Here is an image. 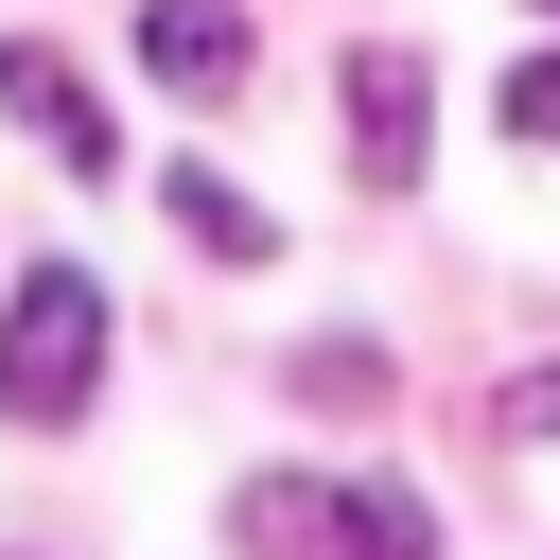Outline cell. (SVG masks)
<instances>
[{
  "label": "cell",
  "mask_w": 560,
  "mask_h": 560,
  "mask_svg": "<svg viewBox=\"0 0 560 560\" xmlns=\"http://www.w3.org/2000/svg\"><path fill=\"white\" fill-rule=\"evenodd\" d=\"M228 542L245 560H438V508L402 472H245Z\"/></svg>",
  "instance_id": "1"
},
{
  "label": "cell",
  "mask_w": 560,
  "mask_h": 560,
  "mask_svg": "<svg viewBox=\"0 0 560 560\" xmlns=\"http://www.w3.org/2000/svg\"><path fill=\"white\" fill-rule=\"evenodd\" d=\"M105 385V280L88 262H18L0 280V420L18 438H70Z\"/></svg>",
  "instance_id": "2"
},
{
  "label": "cell",
  "mask_w": 560,
  "mask_h": 560,
  "mask_svg": "<svg viewBox=\"0 0 560 560\" xmlns=\"http://www.w3.org/2000/svg\"><path fill=\"white\" fill-rule=\"evenodd\" d=\"M420 140H438V70H420L402 35H368V52H350V175H368V192H420Z\"/></svg>",
  "instance_id": "3"
},
{
  "label": "cell",
  "mask_w": 560,
  "mask_h": 560,
  "mask_svg": "<svg viewBox=\"0 0 560 560\" xmlns=\"http://www.w3.org/2000/svg\"><path fill=\"white\" fill-rule=\"evenodd\" d=\"M0 105H18L70 175H122V140H105V105H88V70H70L52 35H0Z\"/></svg>",
  "instance_id": "4"
},
{
  "label": "cell",
  "mask_w": 560,
  "mask_h": 560,
  "mask_svg": "<svg viewBox=\"0 0 560 560\" xmlns=\"http://www.w3.org/2000/svg\"><path fill=\"white\" fill-rule=\"evenodd\" d=\"M140 70L192 88V105H228V88H245V18H228V0H140Z\"/></svg>",
  "instance_id": "5"
},
{
  "label": "cell",
  "mask_w": 560,
  "mask_h": 560,
  "mask_svg": "<svg viewBox=\"0 0 560 560\" xmlns=\"http://www.w3.org/2000/svg\"><path fill=\"white\" fill-rule=\"evenodd\" d=\"M158 210H175L210 262H280V210H262V192H228L210 158H175V175H158Z\"/></svg>",
  "instance_id": "6"
},
{
  "label": "cell",
  "mask_w": 560,
  "mask_h": 560,
  "mask_svg": "<svg viewBox=\"0 0 560 560\" xmlns=\"http://www.w3.org/2000/svg\"><path fill=\"white\" fill-rule=\"evenodd\" d=\"M298 402H385V350H368V332H332V350H298Z\"/></svg>",
  "instance_id": "7"
},
{
  "label": "cell",
  "mask_w": 560,
  "mask_h": 560,
  "mask_svg": "<svg viewBox=\"0 0 560 560\" xmlns=\"http://www.w3.org/2000/svg\"><path fill=\"white\" fill-rule=\"evenodd\" d=\"M508 140H542V158H560V52H525V70H508Z\"/></svg>",
  "instance_id": "8"
},
{
  "label": "cell",
  "mask_w": 560,
  "mask_h": 560,
  "mask_svg": "<svg viewBox=\"0 0 560 560\" xmlns=\"http://www.w3.org/2000/svg\"><path fill=\"white\" fill-rule=\"evenodd\" d=\"M490 420H508V438H560V368H525V385H508Z\"/></svg>",
  "instance_id": "9"
}]
</instances>
